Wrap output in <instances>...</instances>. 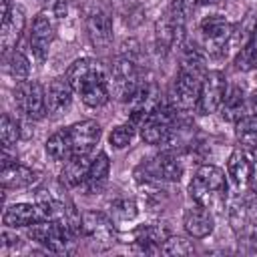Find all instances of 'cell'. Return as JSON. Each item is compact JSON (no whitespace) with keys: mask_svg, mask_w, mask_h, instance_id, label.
<instances>
[{"mask_svg":"<svg viewBox=\"0 0 257 257\" xmlns=\"http://www.w3.org/2000/svg\"><path fill=\"white\" fill-rule=\"evenodd\" d=\"M100 124L96 120H80L66 126L72 157H88L100 141Z\"/></svg>","mask_w":257,"mask_h":257,"instance_id":"13","label":"cell"},{"mask_svg":"<svg viewBox=\"0 0 257 257\" xmlns=\"http://www.w3.org/2000/svg\"><path fill=\"white\" fill-rule=\"evenodd\" d=\"M106 213L112 217V221H133L139 215V207H137V201L135 199L116 197V199L108 201Z\"/></svg>","mask_w":257,"mask_h":257,"instance_id":"29","label":"cell"},{"mask_svg":"<svg viewBox=\"0 0 257 257\" xmlns=\"http://www.w3.org/2000/svg\"><path fill=\"white\" fill-rule=\"evenodd\" d=\"M183 227H185V231L191 237L203 239V237L213 233V227H215L213 213L207 207L195 203V205L185 209V213H183Z\"/></svg>","mask_w":257,"mask_h":257,"instance_id":"18","label":"cell"},{"mask_svg":"<svg viewBox=\"0 0 257 257\" xmlns=\"http://www.w3.org/2000/svg\"><path fill=\"white\" fill-rule=\"evenodd\" d=\"M108 173H110V161H108V155L106 153H98L92 161H90V167L86 171V177L82 181V189L86 193H96L104 187L106 179H108Z\"/></svg>","mask_w":257,"mask_h":257,"instance_id":"23","label":"cell"},{"mask_svg":"<svg viewBox=\"0 0 257 257\" xmlns=\"http://www.w3.org/2000/svg\"><path fill=\"white\" fill-rule=\"evenodd\" d=\"M227 78L223 72L219 70H207L203 76V84H201V94H199V102H197V110L201 114H211L217 112L223 96L227 92Z\"/></svg>","mask_w":257,"mask_h":257,"instance_id":"11","label":"cell"},{"mask_svg":"<svg viewBox=\"0 0 257 257\" xmlns=\"http://www.w3.org/2000/svg\"><path fill=\"white\" fill-rule=\"evenodd\" d=\"M183 30H185V26L175 20V16L171 14V10L165 12L157 20V24H155V44H157V50L161 54H167L175 46V42H179Z\"/></svg>","mask_w":257,"mask_h":257,"instance_id":"20","label":"cell"},{"mask_svg":"<svg viewBox=\"0 0 257 257\" xmlns=\"http://www.w3.org/2000/svg\"><path fill=\"white\" fill-rule=\"evenodd\" d=\"M141 70L137 66V62L128 56H122L118 58L110 72H108V88H110V94L118 100H131L133 94L137 92V88L141 86Z\"/></svg>","mask_w":257,"mask_h":257,"instance_id":"5","label":"cell"},{"mask_svg":"<svg viewBox=\"0 0 257 257\" xmlns=\"http://www.w3.org/2000/svg\"><path fill=\"white\" fill-rule=\"evenodd\" d=\"M235 68L237 70H243V72H249V70H255L257 68V24L253 26L249 40L237 52V56H235Z\"/></svg>","mask_w":257,"mask_h":257,"instance_id":"28","label":"cell"},{"mask_svg":"<svg viewBox=\"0 0 257 257\" xmlns=\"http://www.w3.org/2000/svg\"><path fill=\"white\" fill-rule=\"evenodd\" d=\"M193 251H195V249H193V245H191L187 239L175 237V235L167 237V239L161 243V247H159V253H163V255H189V253H193Z\"/></svg>","mask_w":257,"mask_h":257,"instance_id":"33","label":"cell"},{"mask_svg":"<svg viewBox=\"0 0 257 257\" xmlns=\"http://www.w3.org/2000/svg\"><path fill=\"white\" fill-rule=\"evenodd\" d=\"M90 167V161L88 157H72L64 163V169H62V183L66 187H80L84 177H86V171Z\"/></svg>","mask_w":257,"mask_h":257,"instance_id":"26","label":"cell"},{"mask_svg":"<svg viewBox=\"0 0 257 257\" xmlns=\"http://www.w3.org/2000/svg\"><path fill=\"white\" fill-rule=\"evenodd\" d=\"M82 235L90 237L100 245H110L116 239L114 221L108 213L100 211H86L82 213Z\"/></svg>","mask_w":257,"mask_h":257,"instance_id":"15","label":"cell"},{"mask_svg":"<svg viewBox=\"0 0 257 257\" xmlns=\"http://www.w3.org/2000/svg\"><path fill=\"white\" fill-rule=\"evenodd\" d=\"M201 4H219V2H223V0H199Z\"/></svg>","mask_w":257,"mask_h":257,"instance_id":"38","label":"cell"},{"mask_svg":"<svg viewBox=\"0 0 257 257\" xmlns=\"http://www.w3.org/2000/svg\"><path fill=\"white\" fill-rule=\"evenodd\" d=\"M247 108H249V100L243 92L241 86H227V92L223 96V102L219 106L221 110V116L229 122H237L239 118H243L247 114Z\"/></svg>","mask_w":257,"mask_h":257,"instance_id":"22","label":"cell"},{"mask_svg":"<svg viewBox=\"0 0 257 257\" xmlns=\"http://www.w3.org/2000/svg\"><path fill=\"white\" fill-rule=\"evenodd\" d=\"M139 181H155V183H177L183 177V165L173 153H161L153 157L147 165L137 169Z\"/></svg>","mask_w":257,"mask_h":257,"instance_id":"8","label":"cell"},{"mask_svg":"<svg viewBox=\"0 0 257 257\" xmlns=\"http://www.w3.org/2000/svg\"><path fill=\"white\" fill-rule=\"evenodd\" d=\"M135 126H137V124H133V122H124V124L114 126V128L110 131V135H108L110 147H114V149H124V147H128L131 141H133V137H135V131H137Z\"/></svg>","mask_w":257,"mask_h":257,"instance_id":"32","label":"cell"},{"mask_svg":"<svg viewBox=\"0 0 257 257\" xmlns=\"http://www.w3.org/2000/svg\"><path fill=\"white\" fill-rule=\"evenodd\" d=\"M227 173H229V177L237 189H245L253 181L255 165L243 149H235L227 159Z\"/></svg>","mask_w":257,"mask_h":257,"instance_id":"21","label":"cell"},{"mask_svg":"<svg viewBox=\"0 0 257 257\" xmlns=\"http://www.w3.org/2000/svg\"><path fill=\"white\" fill-rule=\"evenodd\" d=\"M175 112L177 110L171 104H161L141 122V139L147 145H165L173 135Z\"/></svg>","mask_w":257,"mask_h":257,"instance_id":"9","label":"cell"},{"mask_svg":"<svg viewBox=\"0 0 257 257\" xmlns=\"http://www.w3.org/2000/svg\"><path fill=\"white\" fill-rule=\"evenodd\" d=\"M56 20H58V16L52 10L50 12L44 10L34 18L30 34H28V46H30L32 54L36 56V60L46 58L48 48L56 36Z\"/></svg>","mask_w":257,"mask_h":257,"instance_id":"10","label":"cell"},{"mask_svg":"<svg viewBox=\"0 0 257 257\" xmlns=\"http://www.w3.org/2000/svg\"><path fill=\"white\" fill-rule=\"evenodd\" d=\"M233 36V26L223 14H209L199 24V38L203 52L209 56H221Z\"/></svg>","mask_w":257,"mask_h":257,"instance_id":"4","label":"cell"},{"mask_svg":"<svg viewBox=\"0 0 257 257\" xmlns=\"http://www.w3.org/2000/svg\"><path fill=\"white\" fill-rule=\"evenodd\" d=\"M46 155L52 161H58V163H66L68 159H72V151H70L66 128H60V131H56V133H52L48 137V141H46Z\"/></svg>","mask_w":257,"mask_h":257,"instance_id":"27","label":"cell"},{"mask_svg":"<svg viewBox=\"0 0 257 257\" xmlns=\"http://www.w3.org/2000/svg\"><path fill=\"white\" fill-rule=\"evenodd\" d=\"M249 108L253 114H257V90H253V94L249 96Z\"/></svg>","mask_w":257,"mask_h":257,"instance_id":"36","label":"cell"},{"mask_svg":"<svg viewBox=\"0 0 257 257\" xmlns=\"http://www.w3.org/2000/svg\"><path fill=\"white\" fill-rule=\"evenodd\" d=\"M203 76H205V72L179 66V72H177V76L173 80V86H171L169 104L175 110H191V108H197L199 94H201V84H203Z\"/></svg>","mask_w":257,"mask_h":257,"instance_id":"3","label":"cell"},{"mask_svg":"<svg viewBox=\"0 0 257 257\" xmlns=\"http://www.w3.org/2000/svg\"><path fill=\"white\" fill-rule=\"evenodd\" d=\"M197 2H199V0H171V8H169V10H171V14L175 16V20L185 26V22H187V18L193 14Z\"/></svg>","mask_w":257,"mask_h":257,"instance_id":"34","label":"cell"},{"mask_svg":"<svg viewBox=\"0 0 257 257\" xmlns=\"http://www.w3.org/2000/svg\"><path fill=\"white\" fill-rule=\"evenodd\" d=\"M247 235H249V239L253 243H257V219H253V221L247 223Z\"/></svg>","mask_w":257,"mask_h":257,"instance_id":"35","label":"cell"},{"mask_svg":"<svg viewBox=\"0 0 257 257\" xmlns=\"http://www.w3.org/2000/svg\"><path fill=\"white\" fill-rule=\"evenodd\" d=\"M36 179H38V173L20 165V163H12V165L2 167V175H0L4 189H26V187L34 185Z\"/></svg>","mask_w":257,"mask_h":257,"instance_id":"24","label":"cell"},{"mask_svg":"<svg viewBox=\"0 0 257 257\" xmlns=\"http://www.w3.org/2000/svg\"><path fill=\"white\" fill-rule=\"evenodd\" d=\"M167 237H171V229L165 223L139 225L133 231V243L145 253H159V247Z\"/></svg>","mask_w":257,"mask_h":257,"instance_id":"19","label":"cell"},{"mask_svg":"<svg viewBox=\"0 0 257 257\" xmlns=\"http://www.w3.org/2000/svg\"><path fill=\"white\" fill-rule=\"evenodd\" d=\"M251 193H253V205L257 207V173L253 175V181H251Z\"/></svg>","mask_w":257,"mask_h":257,"instance_id":"37","label":"cell"},{"mask_svg":"<svg viewBox=\"0 0 257 257\" xmlns=\"http://www.w3.org/2000/svg\"><path fill=\"white\" fill-rule=\"evenodd\" d=\"M6 70H8V74H10L14 80H18V82L28 80V74H30V62H28V58H26L20 50L14 48V50L6 56Z\"/></svg>","mask_w":257,"mask_h":257,"instance_id":"30","label":"cell"},{"mask_svg":"<svg viewBox=\"0 0 257 257\" xmlns=\"http://www.w3.org/2000/svg\"><path fill=\"white\" fill-rule=\"evenodd\" d=\"M161 96L163 94H161V90H159V86L155 82H141V86L137 88V92L128 100L131 122L141 126V122L163 104Z\"/></svg>","mask_w":257,"mask_h":257,"instance_id":"12","label":"cell"},{"mask_svg":"<svg viewBox=\"0 0 257 257\" xmlns=\"http://www.w3.org/2000/svg\"><path fill=\"white\" fill-rule=\"evenodd\" d=\"M14 104H16V110L28 120H40L48 112L44 88L36 80H22L16 84Z\"/></svg>","mask_w":257,"mask_h":257,"instance_id":"6","label":"cell"},{"mask_svg":"<svg viewBox=\"0 0 257 257\" xmlns=\"http://www.w3.org/2000/svg\"><path fill=\"white\" fill-rule=\"evenodd\" d=\"M64 76L68 78L70 86L74 88V92L80 96V100L86 106L98 108L108 102V98H110L108 74L98 60L78 58L68 66Z\"/></svg>","mask_w":257,"mask_h":257,"instance_id":"1","label":"cell"},{"mask_svg":"<svg viewBox=\"0 0 257 257\" xmlns=\"http://www.w3.org/2000/svg\"><path fill=\"white\" fill-rule=\"evenodd\" d=\"M235 139L243 149L257 151V114H245L235 122Z\"/></svg>","mask_w":257,"mask_h":257,"instance_id":"25","label":"cell"},{"mask_svg":"<svg viewBox=\"0 0 257 257\" xmlns=\"http://www.w3.org/2000/svg\"><path fill=\"white\" fill-rule=\"evenodd\" d=\"M72 92L74 88L70 86L68 78L66 76H58L54 80L48 82V86L44 88V94H46V110L54 116L66 112L72 104Z\"/></svg>","mask_w":257,"mask_h":257,"instance_id":"17","label":"cell"},{"mask_svg":"<svg viewBox=\"0 0 257 257\" xmlns=\"http://www.w3.org/2000/svg\"><path fill=\"white\" fill-rule=\"evenodd\" d=\"M189 195L195 203L207 207L209 211H219L225 207L227 201V179L225 173L215 165H203L197 169L191 185Z\"/></svg>","mask_w":257,"mask_h":257,"instance_id":"2","label":"cell"},{"mask_svg":"<svg viewBox=\"0 0 257 257\" xmlns=\"http://www.w3.org/2000/svg\"><path fill=\"white\" fill-rule=\"evenodd\" d=\"M86 34L94 48H106L112 42V18L102 6H94L86 12Z\"/></svg>","mask_w":257,"mask_h":257,"instance_id":"14","label":"cell"},{"mask_svg":"<svg viewBox=\"0 0 257 257\" xmlns=\"http://www.w3.org/2000/svg\"><path fill=\"white\" fill-rule=\"evenodd\" d=\"M0 137H2L4 149H10V147L16 145V141L20 139V124H18V120L12 118L8 112L2 114V120H0Z\"/></svg>","mask_w":257,"mask_h":257,"instance_id":"31","label":"cell"},{"mask_svg":"<svg viewBox=\"0 0 257 257\" xmlns=\"http://www.w3.org/2000/svg\"><path fill=\"white\" fill-rule=\"evenodd\" d=\"M28 237L52 253H66L76 239L60 221H40L28 227Z\"/></svg>","mask_w":257,"mask_h":257,"instance_id":"7","label":"cell"},{"mask_svg":"<svg viewBox=\"0 0 257 257\" xmlns=\"http://www.w3.org/2000/svg\"><path fill=\"white\" fill-rule=\"evenodd\" d=\"M24 24H26V14H24V8L14 4L12 10L2 16V26H0V48H2V54L8 56L16 42L20 40L22 36V30H24Z\"/></svg>","mask_w":257,"mask_h":257,"instance_id":"16","label":"cell"}]
</instances>
